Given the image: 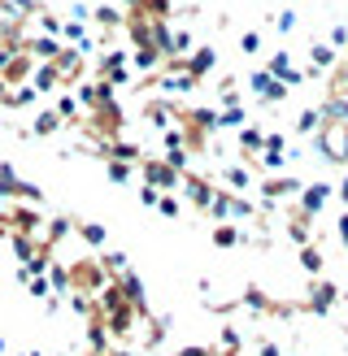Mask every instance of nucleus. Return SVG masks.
Returning a JSON list of instances; mask_svg holds the SVG:
<instances>
[{"label":"nucleus","mask_w":348,"mask_h":356,"mask_svg":"<svg viewBox=\"0 0 348 356\" xmlns=\"http://www.w3.org/2000/svg\"><path fill=\"white\" fill-rule=\"evenodd\" d=\"M83 127H87L92 139H100V144H113L122 135V127H127V113H122L118 100H109V104H96V109L83 118Z\"/></svg>","instance_id":"nucleus-1"},{"label":"nucleus","mask_w":348,"mask_h":356,"mask_svg":"<svg viewBox=\"0 0 348 356\" xmlns=\"http://www.w3.org/2000/svg\"><path fill=\"white\" fill-rule=\"evenodd\" d=\"M65 274H70V296H100L104 291V278H109V274L100 270V261H92V257L74 261Z\"/></svg>","instance_id":"nucleus-2"},{"label":"nucleus","mask_w":348,"mask_h":356,"mask_svg":"<svg viewBox=\"0 0 348 356\" xmlns=\"http://www.w3.org/2000/svg\"><path fill=\"white\" fill-rule=\"evenodd\" d=\"M139 174H144V187H152V191H161V195H170L174 187L183 183V174L174 170L166 156H139Z\"/></svg>","instance_id":"nucleus-3"},{"label":"nucleus","mask_w":348,"mask_h":356,"mask_svg":"<svg viewBox=\"0 0 348 356\" xmlns=\"http://www.w3.org/2000/svg\"><path fill=\"white\" fill-rule=\"evenodd\" d=\"M0 195H5V200H17V204H22V200L26 204H44V187L17 178V170L9 161H0Z\"/></svg>","instance_id":"nucleus-4"},{"label":"nucleus","mask_w":348,"mask_h":356,"mask_svg":"<svg viewBox=\"0 0 348 356\" xmlns=\"http://www.w3.org/2000/svg\"><path fill=\"white\" fill-rule=\"evenodd\" d=\"M318 148H322V156H326V161H340V165H348V122H331V118H322Z\"/></svg>","instance_id":"nucleus-5"},{"label":"nucleus","mask_w":348,"mask_h":356,"mask_svg":"<svg viewBox=\"0 0 348 356\" xmlns=\"http://www.w3.org/2000/svg\"><path fill=\"white\" fill-rule=\"evenodd\" d=\"M0 226H5V235H26V239H35V235H40V213L13 204V209L0 213Z\"/></svg>","instance_id":"nucleus-6"},{"label":"nucleus","mask_w":348,"mask_h":356,"mask_svg":"<svg viewBox=\"0 0 348 356\" xmlns=\"http://www.w3.org/2000/svg\"><path fill=\"white\" fill-rule=\"evenodd\" d=\"M335 300H340V287L335 282H326V278H313V287H309V300H305V309L309 313H331L335 309Z\"/></svg>","instance_id":"nucleus-7"},{"label":"nucleus","mask_w":348,"mask_h":356,"mask_svg":"<svg viewBox=\"0 0 348 356\" xmlns=\"http://www.w3.org/2000/svg\"><path fill=\"white\" fill-rule=\"evenodd\" d=\"M266 74H270V79H278V83L287 87V92H292V87H301V83H305V74H301V70L292 65V57H287L283 48H278L274 57H270V65H266Z\"/></svg>","instance_id":"nucleus-8"},{"label":"nucleus","mask_w":348,"mask_h":356,"mask_svg":"<svg viewBox=\"0 0 348 356\" xmlns=\"http://www.w3.org/2000/svg\"><path fill=\"white\" fill-rule=\"evenodd\" d=\"M248 87L261 96V104H283V100L292 96V92H287V87L278 83V79H270V74H266V70H257V74L248 79Z\"/></svg>","instance_id":"nucleus-9"},{"label":"nucleus","mask_w":348,"mask_h":356,"mask_svg":"<svg viewBox=\"0 0 348 356\" xmlns=\"http://www.w3.org/2000/svg\"><path fill=\"white\" fill-rule=\"evenodd\" d=\"M35 74V57H26V52H13L9 65L0 70V79H5V87H26Z\"/></svg>","instance_id":"nucleus-10"},{"label":"nucleus","mask_w":348,"mask_h":356,"mask_svg":"<svg viewBox=\"0 0 348 356\" xmlns=\"http://www.w3.org/2000/svg\"><path fill=\"white\" fill-rule=\"evenodd\" d=\"M214 65H218V48H214V44H200L196 52H191V57H183V74H191V79L200 83Z\"/></svg>","instance_id":"nucleus-11"},{"label":"nucleus","mask_w":348,"mask_h":356,"mask_svg":"<svg viewBox=\"0 0 348 356\" xmlns=\"http://www.w3.org/2000/svg\"><path fill=\"white\" fill-rule=\"evenodd\" d=\"M326 200H331V183H305L301 187V213L305 218H318Z\"/></svg>","instance_id":"nucleus-12"},{"label":"nucleus","mask_w":348,"mask_h":356,"mask_svg":"<svg viewBox=\"0 0 348 356\" xmlns=\"http://www.w3.org/2000/svg\"><path fill=\"white\" fill-rule=\"evenodd\" d=\"M183 191H187V200L196 204V209H209V200H214V183H209V178H200V174H183V183H179Z\"/></svg>","instance_id":"nucleus-13"},{"label":"nucleus","mask_w":348,"mask_h":356,"mask_svg":"<svg viewBox=\"0 0 348 356\" xmlns=\"http://www.w3.org/2000/svg\"><path fill=\"white\" fill-rule=\"evenodd\" d=\"M305 183L301 178H270V183H261V200L266 204H278V200H287L292 191H301Z\"/></svg>","instance_id":"nucleus-14"},{"label":"nucleus","mask_w":348,"mask_h":356,"mask_svg":"<svg viewBox=\"0 0 348 356\" xmlns=\"http://www.w3.org/2000/svg\"><path fill=\"white\" fill-rule=\"evenodd\" d=\"M335 48L331 44H309V74H322V70H335Z\"/></svg>","instance_id":"nucleus-15"},{"label":"nucleus","mask_w":348,"mask_h":356,"mask_svg":"<svg viewBox=\"0 0 348 356\" xmlns=\"http://www.w3.org/2000/svg\"><path fill=\"white\" fill-rule=\"evenodd\" d=\"M31 87H35V96H44V92H52V87H61V74H57V65L52 61H44L40 70L31 74Z\"/></svg>","instance_id":"nucleus-16"},{"label":"nucleus","mask_w":348,"mask_h":356,"mask_svg":"<svg viewBox=\"0 0 348 356\" xmlns=\"http://www.w3.org/2000/svg\"><path fill=\"white\" fill-rule=\"evenodd\" d=\"M239 305L244 309H253V313H283L278 305H270V296L261 291V287H244V296H239Z\"/></svg>","instance_id":"nucleus-17"},{"label":"nucleus","mask_w":348,"mask_h":356,"mask_svg":"<svg viewBox=\"0 0 348 356\" xmlns=\"http://www.w3.org/2000/svg\"><path fill=\"white\" fill-rule=\"evenodd\" d=\"M92 22H96L104 35H109V31H118L122 22H127V13H122V9H113V5H96V9H92Z\"/></svg>","instance_id":"nucleus-18"},{"label":"nucleus","mask_w":348,"mask_h":356,"mask_svg":"<svg viewBox=\"0 0 348 356\" xmlns=\"http://www.w3.org/2000/svg\"><path fill=\"white\" fill-rule=\"evenodd\" d=\"M209 239H214L218 248H239V243L248 239V235H244L239 226H231V222H222V226H214V230H209Z\"/></svg>","instance_id":"nucleus-19"},{"label":"nucleus","mask_w":348,"mask_h":356,"mask_svg":"<svg viewBox=\"0 0 348 356\" xmlns=\"http://www.w3.org/2000/svg\"><path fill=\"white\" fill-rule=\"evenodd\" d=\"M231 200H235V191H226V187H222V191H214V200H209L205 213H214V222L222 226L226 218H231Z\"/></svg>","instance_id":"nucleus-20"},{"label":"nucleus","mask_w":348,"mask_h":356,"mask_svg":"<svg viewBox=\"0 0 348 356\" xmlns=\"http://www.w3.org/2000/svg\"><path fill=\"white\" fill-rule=\"evenodd\" d=\"M131 65H135V70H144V74H152V70L161 65V52H157L152 44H144V48H135V52H131Z\"/></svg>","instance_id":"nucleus-21"},{"label":"nucleus","mask_w":348,"mask_h":356,"mask_svg":"<svg viewBox=\"0 0 348 356\" xmlns=\"http://www.w3.org/2000/svg\"><path fill=\"white\" fill-rule=\"evenodd\" d=\"M79 239L87 248H104V243H109V230H104L100 222H79Z\"/></svg>","instance_id":"nucleus-22"},{"label":"nucleus","mask_w":348,"mask_h":356,"mask_svg":"<svg viewBox=\"0 0 348 356\" xmlns=\"http://www.w3.org/2000/svg\"><path fill=\"white\" fill-rule=\"evenodd\" d=\"M0 104H5V109H26V104H35V87H31V83H26V87H9Z\"/></svg>","instance_id":"nucleus-23"},{"label":"nucleus","mask_w":348,"mask_h":356,"mask_svg":"<svg viewBox=\"0 0 348 356\" xmlns=\"http://www.w3.org/2000/svg\"><path fill=\"white\" fill-rule=\"evenodd\" d=\"M239 148L244 152H266V131H257V127H239Z\"/></svg>","instance_id":"nucleus-24"},{"label":"nucleus","mask_w":348,"mask_h":356,"mask_svg":"<svg viewBox=\"0 0 348 356\" xmlns=\"http://www.w3.org/2000/svg\"><path fill=\"white\" fill-rule=\"evenodd\" d=\"M301 270L309 274V278H322V270H326V261H322V252H318V248H301Z\"/></svg>","instance_id":"nucleus-25"},{"label":"nucleus","mask_w":348,"mask_h":356,"mask_svg":"<svg viewBox=\"0 0 348 356\" xmlns=\"http://www.w3.org/2000/svg\"><path fill=\"white\" fill-rule=\"evenodd\" d=\"M222 178H226V191H248V183H253V174L244 165H226Z\"/></svg>","instance_id":"nucleus-26"},{"label":"nucleus","mask_w":348,"mask_h":356,"mask_svg":"<svg viewBox=\"0 0 348 356\" xmlns=\"http://www.w3.org/2000/svg\"><path fill=\"white\" fill-rule=\"evenodd\" d=\"M296 131H301V135H318V131H322V109H313V104H309V109H301V118H296Z\"/></svg>","instance_id":"nucleus-27"},{"label":"nucleus","mask_w":348,"mask_h":356,"mask_svg":"<svg viewBox=\"0 0 348 356\" xmlns=\"http://www.w3.org/2000/svg\"><path fill=\"white\" fill-rule=\"evenodd\" d=\"M61 131V118L52 113V109H44L40 118H35V127H31V135H40V139H48V135H57Z\"/></svg>","instance_id":"nucleus-28"},{"label":"nucleus","mask_w":348,"mask_h":356,"mask_svg":"<svg viewBox=\"0 0 348 356\" xmlns=\"http://www.w3.org/2000/svg\"><path fill=\"white\" fill-rule=\"evenodd\" d=\"M65 235H70V218H52V222H48V230H44V239H40V243H44V248H48V252H52V243H61Z\"/></svg>","instance_id":"nucleus-29"},{"label":"nucleus","mask_w":348,"mask_h":356,"mask_svg":"<svg viewBox=\"0 0 348 356\" xmlns=\"http://www.w3.org/2000/svg\"><path fill=\"white\" fill-rule=\"evenodd\" d=\"M309 222H313V218H305V213L296 209V218H292V226H287V235H292V243H301V248H309Z\"/></svg>","instance_id":"nucleus-30"},{"label":"nucleus","mask_w":348,"mask_h":356,"mask_svg":"<svg viewBox=\"0 0 348 356\" xmlns=\"http://www.w3.org/2000/svg\"><path fill=\"white\" fill-rule=\"evenodd\" d=\"M52 113H57L61 122H83V109H79L74 96H57V109H52Z\"/></svg>","instance_id":"nucleus-31"},{"label":"nucleus","mask_w":348,"mask_h":356,"mask_svg":"<svg viewBox=\"0 0 348 356\" xmlns=\"http://www.w3.org/2000/svg\"><path fill=\"white\" fill-rule=\"evenodd\" d=\"M100 270L118 278V274H127L131 265H127V257H122V252H100Z\"/></svg>","instance_id":"nucleus-32"},{"label":"nucleus","mask_w":348,"mask_h":356,"mask_svg":"<svg viewBox=\"0 0 348 356\" xmlns=\"http://www.w3.org/2000/svg\"><path fill=\"white\" fill-rule=\"evenodd\" d=\"M104 174H109V183H131V165L127 161H104Z\"/></svg>","instance_id":"nucleus-33"},{"label":"nucleus","mask_w":348,"mask_h":356,"mask_svg":"<svg viewBox=\"0 0 348 356\" xmlns=\"http://www.w3.org/2000/svg\"><path fill=\"white\" fill-rule=\"evenodd\" d=\"M257 165L266 170V174H274V170H283V152H278V148H266V152L257 156Z\"/></svg>","instance_id":"nucleus-34"},{"label":"nucleus","mask_w":348,"mask_h":356,"mask_svg":"<svg viewBox=\"0 0 348 356\" xmlns=\"http://www.w3.org/2000/svg\"><path fill=\"white\" fill-rule=\"evenodd\" d=\"M218 348H222L226 356H235V352H239V330H235V326H222V339H218Z\"/></svg>","instance_id":"nucleus-35"},{"label":"nucleus","mask_w":348,"mask_h":356,"mask_svg":"<svg viewBox=\"0 0 348 356\" xmlns=\"http://www.w3.org/2000/svg\"><path fill=\"white\" fill-rule=\"evenodd\" d=\"M40 31L48 35V40H61V17L57 13H40Z\"/></svg>","instance_id":"nucleus-36"},{"label":"nucleus","mask_w":348,"mask_h":356,"mask_svg":"<svg viewBox=\"0 0 348 356\" xmlns=\"http://www.w3.org/2000/svg\"><path fill=\"white\" fill-rule=\"evenodd\" d=\"M218 127H248V122H244V109H239V104H235V109H222Z\"/></svg>","instance_id":"nucleus-37"},{"label":"nucleus","mask_w":348,"mask_h":356,"mask_svg":"<svg viewBox=\"0 0 348 356\" xmlns=\"http://www.w3.org/2000/svg\"><path fill=\"white\" fill-rule=\"evenodd\" d=\"M157 213H161V218H179V213H183V204L174 200V195H161V200H157Z\"/></svg>","instance_id":"nucleus-38"},{"label":"nucleus","mask_w":348,"mask_h":356,"mask_svg":"<svg viewBox=\"0 0 348 356\" xmlns=\"http://www.w3.org/2000/svg\"><path fill=\"white\" fill-rule=\"evenodd\" d=\"M253 213H257V209H253L248 200H244V195H235V200H231V218H244V222H248Z\"/></svg>","instance_id":"nucleus-39"},{"label":"nucleus","mask_w":348,"mask_h":356,"mask_svg":"<svg viewBox=\"0 0 348 356\" xmlns=\"http://www.w3.org/2000/svg\"><path fill=\"white\" fill-rule=\"evenodd\" d=\"M239 52H261V35L257 31H244L239 35Z\"/></svg>","instance_id":"nucleus-40"},{"label":"nucleus","mask_w":348,"mask_h":356,"mask_svg":"<svg viewBox=\"0 0 348 356\" xmlns=\"http://www.w3.org/2000/svg\"><path fill=\"white\" fill-rule=\"evenodd\" d=\"M274 26H278V35H287V31H296V13H292V9H283V13L274 17Z\"/></svg>","instance_id":"nucleus-41"},{"label":"nucleus","mask_w":348,"mask_h":356,"mask_svg":"<svg viewBox=\"0 0 348 356\" xmlns=\"http://www.w3.org/2000/svg\"><path fill=\"white\" fill-rule=\"evenodd\" d=\"M26 287H31V296H40V300H48V296H52L48 278H26Z\"/></svg>","instance_id":"nucleus-42"},{"label":"nucleus","mask_w":348,"mask_h":356,"mask_svg":"<svg viewBox=\"0 0 348 356\" xmlns=\"http://www.w3.org/2000/svg\"><path fill=\"white\" fill-rule=\"evenodd\" d=\"M157 200H161V191H152V187H139V204H148V209H157Z\"/></svg>","instance_id":"nucleus-43"},{"label":"nucleus","mask_w":348,"mask_h":356,"mask_svg":"<svg viewBox=\"0 0 348 356\" xmlns=\"http://www.w3.org/2000/svg\"><path fill=\"white\" fill-rule=\"evenodd\" d=\"M344 92H348V61L340 65V79H335V100H344Z\"/></svg>","instance_id":"nucleus-44"},{"label":"nucleus","mask_w":348,"mask_h":356,"mask_svg":"<svg viewBox=\"0 0 348 356\" xmlns=\"http://www.w3.org/2000/svg\"><path fill=\"white\" fill-rule=\"evenodd\" d=\"M348 44V26H335L331 31V48H344Z\"/></svg>","instance_id":"nucleus-45"},{"label":"nucleus","mask_w":348,"mask_h":356,"mask_svg":"<svg viewBox=\"0 0 348 356\" xmlns=\"http://www.w3.org/2000/svg\"><path fill=\"white\" fill-rule=\"evenodd\" d=\"M266 148H278V152H283V135L270 131V135H266Z\"/></svg>","instance_id":"nucleus-46"},{"label":"nucleus","mask_w":348,"mask_h":356,"mask_svg":"<svg viewBox=\"0 0 348 356\" xmlns=\"http://www.w3.org/2000/svg\"><path fill=\"white\" fill-rule=\"evenodd\" d=\"M9 57H13V48H9L5 40H0V70H5V65H9Z\"/></svg>","instance_id":"nucleus-47"},{"label":"nucleus","mask_w":348,"mask_h":356,"mask_svg":"<svg viewBox=\"0 0 348 356\" xmlns=\"http://www.w3.org/2000/svg\"><path fill=\"white\" fill-rule=\"evenodd\" d=\"M179 356H214V348H183Z\"/></svg>","instance_id":"nucleus-48"},{"label":"nucleus","mask_w":348,"mask_h":356,"mask_svg":"<svg viewBox=\"0 0 348 356\" xmlns=\"http://www.w3.org/2000/svg\"><path fill=\"white\" fill-rule=\"evenodd\" d=\"M261 356H283V352H278V343H270V339H266V343H261Z\"/></svg>","instance_id":"nucleus-49"},{"label":"nucleus","mask_w":348,"mask_h":356,"mask_svg":"<svg viewBox=\"0 0 348 356\" xmlns=\"http://www.w3.org/2000/svg\"><path fill=\"white\" fill-rule=\"evenodd\" d=\"M335 230H340V239H344V248H348V213L340 218V226H335Z\"/></svg>","instance_id":"nucleus-50"},{"label":"nucleus","mask_w":348,"mask_h":356,"mask_svg":"<svg viewBox=\"0 0 348 356\" xmlns=\"http://www.w3.org/2000/svg\"><path fill=\"white\" fill-rule=\"evenodd\" d=\"M340 200L348 204V178H344V183H340Z\"/></svg>","instance_id":"nucleus-51"},{"label":"nucleus","mask_w":348,"mask_h":356,"mask_svg":"<svg viewBox=\"0 0 348 356\" xmlns=\"http://www.w3.org/2000/svg\"><path fill=\"white\" fill-rule=\"evenodd\" d=\"M5 92H9V87H5V79H0V100H5Z\"/></svg>","instance_id":"nucleus-52"},{"label":"nucleus","mask_w":348,"mask_h":356,"mask_svg":"<svg viewBox=\"0 0 348 356\" xmlns=\"http://www.w3.org/2000/svg\"><path fill=\"white\" fill-rule=\"evenodd\" d=\"M104 356H131V352H104Z\"/></svg>","instance_id":"nucleus-53"},{"label":"nucleus","mask_w":348,"mask_h":356,"mask_svg":"<svg viewBox=\"0 0 348 356\" xmlns=\"http://www.w3.org/2000/svg\"><path fill=\"white\" fill-rule=\"evenodd\" d=\"M0 352H5V334H0Z\"/></svg>","instance_id":"nucleus-54"}]
</instances>
